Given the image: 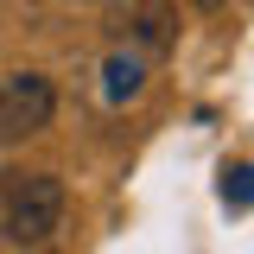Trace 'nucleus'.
<instances>
[{
    "label": "nucleus",
    "instance_id": "nucleus-3",
    "mask_svg": "<svg viewBox=\"0 0 254 254\" xmlns=\"http://www.w3.org/2000/svg\"><path fill=\"white\" fill-rule=\"evenodd\" d=\"M108 26L133 38L140 51H172L178 45V6L172 0H108Z\"/></svg>",
    "mask_w": 254,
    "mask_h": 254
},
{
    "label": "nucleus",
    "instance_id": "nucleus-2",
    "mask_svg": "<svg viewBox=\"0 0 254 254\" xmlns=\"http://www.w3.org/2000/svg\"><path fill=\"white\" fill-rule=\"evenodd\" d=\"M58 115V83L45 76V70H13V76H0V146H13V140H26L38 127H51Z\"/></svg>",
    "mask_w": 254,
    "mask_h": 254
},
{
    "label": "nucleus",
    "instance_id": "nucleus-1",
    "mask_svg": "<svg viewBox=\"0 0 254 254\" xmlns=\"http://www.w3.org/2000/svg\"><path fill=\"white\" fill-rule=\"evenodd\" d=\"M58 229H64V178L26 172L19 185L6 190V235L19 248H45Z\"/></svg>",
    "mask_w": 254,
    "mask_h": 254
},
{
    "label": "nucleus",
    "instance_id": "nucleus-5",
    "mask_svg": "<svg viewBox=\"0 0 254 254\" xmlns=\"http://www.w3.org/2000/svg\"><path fill=\"white\" fill-rule=\"evenodd\" d=\"M222 203L229 210H248V165H229L222 172Z\"/></svg>",
    "mask_w": 254,
    "mask_h": 254
},
{
    "label": "nucleus",
    "instance_id": "nucleus-4",
    "mask_svg": "<svg viewBox=\"0 0 254 254\" xmlns=\"http://www.w3.org/2000/svg\"><path fill=\"white\" fill-rule=\"evenodd\" d=\"M140 89H146V58L115 51V58L102 64V95H108V102H133Z\"/></svg>",
    "mask_w": 254,
    "mask_h": 254
}]
</instances>
